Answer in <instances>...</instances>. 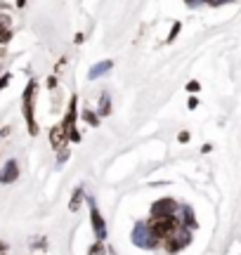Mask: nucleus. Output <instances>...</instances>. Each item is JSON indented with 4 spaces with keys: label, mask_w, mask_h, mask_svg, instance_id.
<instances>
[{
    "label": "nucleus",
    "mask_w": 241,
    "mask_h": 255,
    "mask_svg": "<svg viewBox=\"0 0 241 255\" xmlns=\"http://www.w3.org/2000/svg\"><path fill=\"white\" fill-rule=\"evenodd\" d=\"M177 227H180V218H177V215H168V218H149V222H147L149 234L156 239V241L168 239Z\"/></svg>",
    "instance_id": "f257e3e1"
},
{
    "label": "nucleus",
    "mask_w": 241,
    "mask_h": 255,
    "mask_svg": "<svg viewBox=\"0 0 241 255\" xmlns=\"http://www.w3.org/2000/svg\"><path fill=\"white\" fill-rule=\"evenodd\" d=\"M33 97H36V81H28L26 90H24V121H26V130L31 137L38 135V123L33 116Z\"/></svg>",
    "instance_id": "f03ea898"
},
{
    "label": "nucleus",
    "mask_w": 241,
    "mask_h": 255,
    "mask_svg": "<svg viewBox=\"0 0 241 255\" xmlns=\"http://www.w3.org/2000/svg\"><path fill=\"white\" fill-rule=\"evenodd\" d=\"M192 244V232L185 227H177L168 239H163V246H166L168 253H180L185 246Z\"/></svg>",
    "instance_id": "7ed1b4c3"
},
{
    "label": "nucleus",
    "mask_w": 241,
    "mask_h": 255,
    "mask_svg": "<svg viewBox=\"0 0 241 255\" xmlns=\"http://www.w3.org/2000/svg\"><path fill=\"white\" fill-rule=\"evenodd\" d=\"M130 239H132V244L137 248H156L158 246V241L149 234L147 222H137L135 229H132V234H130Z\"/></svg>",
    "instance_id": "20e7f679"
},
{
    "label": "nucleus",
    "mask_w": 241,
    "mask_h": 255,
    "mask_svg": "<svg viewBox=\"0 0 241 255\" xmlns=\"http://www.w3.org/2000/svg\"><path fill=\"white\" fill-rule=\"evenodd\" d=\"M62 128H64L66 139H69V142H74V144L81 142V132L76 130V97L71 100V104H69V111H66L64 121H62Z\"/></svg>",
    "instance_id": "39448f33"
},
{
    "label": "nucleus",
    "mask_w": 241,
    "mask_h": 255,
    "mask_svg": "<svg viewBox=\"0 0 241 255\" xmlns=\"http://www.w3.org/2000/svg\"><path fill=\"white\" fill-rule=\"evenodd\" d=\"M175 213H177L175 199L163 196V199H158L151 203V218H168V215H175Z\"/></svg>",
    "instance_id": "423d86ee"
},
{
    "label": "nucleus",
    "mask_w": 241,
    "mask_h": 255,
    "mask_svg": "<svg viewBox=\"0 0 241 255\" xmlns=\"http://www.w3.org/2000/svg\"><path fill=\"white\" fill-rule=\"evenodd\" d=\"M90 225H93V232H95V237H97V241H104L107 239V222L100 215V210H97L93 199H90Z\"/></svg>",
    "instance_id": "0eeeda50"
},
{
    "label": "nucleus",
    "mask_w": 241,
    "mask_h": 255,
    "mask_svg": "<svg viewBox=\"0 0 241 255\" xmlns=\"http://www.w3.org/2000/svg\"><path fill=\"white\" fill-rule=\"evenodd\" d=\"M66 142H69V139H66V132H64V128H62V123L50 130V146H52L55 151H62L66 146Z\"/></svg>",
    "instance_id": "6e6552de"
},
{
    "label": "nucleus",
    "mask_w": 241,
    "mask_h": 255,
    "mask_svg": "<svg viewBox=\"0 0 241 255\" xmlns=\"http://www.w3.org/2000/svg\"><path fill=\"white\" fill-rule=\"evenodd\" d=\"M19 177V165L17 161H7L5 168L0 170V184H12Z\"/></svg>",
    "instance_id": "1a4fd4ad"
},
{
    "label": "nucleus",
    "mask_w": 241,
    "mask_h": 255,
    "mask_svg": "<svg viewBox=\"0 0 241 255\" xmlns=\"http://www.w3.org/2000/svg\"><path fill=\"white\" fill-rule=\"evenodd\" d=\"M112 66H114V64L109 62V59H107V62H100L97 66H93V69H90V73H88V76H90V78H100V76H102V73H107Z\"/></svg>",
    "instance_id": "9d476101"
},
{
    "label": "nucleus",
    "mask_w": 241,
    "mask_h": 255,
    "mask_svg": "<svg viewBox=\"0 0 241 255\" xmlns=\"http://www.w3.org/2000/svg\"><path fill=\"white\" fill-rule=\"evenodd\" d=\"M182 213H185V215H182V222H185V229H189V232H192V229L196 227V220H194V210L192 208H182Z\"/></svg>",
    "instance_id": "9b49d317"
},
{
    "label": "nucleus",
    "mask_w": 241,
    "mask_h": 255,
    "mask_svg": "<svg viewBox=\"0 0 241 255\" xmlns=\"http://www.w3.org/2000/svg\"><path fill=\"white\" fill-rule=\"evenodd\" d=\"M81 203H83V189L78 187V189L74 191V196H71V201H69V210H71V213H76V210L81 208Z\"/></svg>",
    "instance_id": "f8f14e48"
},
{
    "label": "nucleus",
    "mask_w": 241,
    "mask_h": 255,
    "mask_svg": "<svg viewBox=\"0 0 241 255\" xmlns=\"http://www.w3.org/2000/svg\"><path fill=\"white\" fill-rule=\"evenodd\" d=\"M83 119H85V123H88V126H93V128L100 126V116H97L95 111H90V109L83 111Z\"/></svg>",
    "instance_id": "ddd939ff"
},
{
    "label": "nucleus",
    "mask_w": 241,
    "mask_h": 255,
    "mask_svg": "<svg viewBox=\"0 0 241 255\" xmlns=\"http://www.w3.org/2000/svg\"><path fill=\"white\" fill-rule=\"evenodd\" d=\"M102 116H109L112 114V107H109V95H102V109H100Z\"/></svg>",
    "instance_id": "4468645a"
},
{
    "label": "nucleus",
    "mask_w": 241,
    "mask_h": 255,
    "mask_svg": "<svg viewBox=\"0 0 241 255\" xmlns=\"http://www.w3.org/2000/svg\"><path fill=\"white\" fill-rule=\"evenodd\" d=\"M9 26H12V19H9L7 14H0V28H5V31H9Z\"/></svg>",
    "instance_id": "2eb2a0df"
},
{
    "label": "nucleus",
    "mask_w": 241,
    "mask_h": 255,
    "mask_svg": "<svg viewBox=\"0 0 241 255\" xmlns=\"http://www.w3.org/2000/svg\"><path fill=\"white\" fill-rule=\"evenodd\" d=\"M102 251H104V248H102V241H100V244H95V246H90V255H104Z\"/></svg>",
    "instance_id": "dca6fc26"
},
{
    "label": "nucleus",
    "mask_w": 241,
    "mask_h": 255,
    "mask_svg": "<svg viewBox=\"0 0 241 255\" xmlns=\"http://www.w3.org/2000/svg\"><path fill=\"white\" fill-rule=\"evenodd\" d=\"M9 38H12V31H5V28H0V43H7Z\"/></svg>",
    "instance_id": "f3484780"
},
{
    "label": "nucleus",
    "mask_w": 241,
    "mask_h": 255,
    "mask_svg": "<svg viewBox=\"0 0 241 255\" xmlns=\"http://www.w3.org/2000/svg\"><path fill=\"white\" fill-rule=\"evenodd\" d=\"M199 88H201V85H199V83H196V81L187 83V90H189V92H199Z\"/></svg>",
    "instance_id": "a211bd4d"
},
{
    "label": "nucleus",
    "mask_w": 241,
    "mask_h": 255,
    "mask_svg": "<svg viewBox=\"0 0 241 255\" xmlns=\"http://www.w3.org/2000/svg\"><path fill=\"white\" fill-rule=\"evenodd\" d=\"M180 26H182V24H173V33L168 36V43H170V40H173V38H175L177 33H180Z\"/></svg>",
    "instance_id": "6ab92c4d"
},
{
    "label": "nucleus",
    "mask_w": 241,
    "mask_h": 255,
    "mask_svg": "<svg viewBox=\"0 0 241 255\" xmlns=\"http://www.w3.org/2000/svg\"><path fill=\"white\" fill-rule=\"evenodd\" d=\"M66 158H69V151H66V149H62V151H59V165L66 163Z\"/></svg>",
    "instance_id": "aec40b11"
},
{
    "label": "nucleus",
    "mask_w": 241,
    "mask_h": 255,
    "mask_svg": "<svg viewBox=\"0 0 241 255\" xmlns=\"http://www.w3.org/2000/svg\"><path fill=\"white\" fill-rule=\"evenodd\" d=\"M177 139H180L182 144H185V142H189V132H180V137H177Z\"/></svg>",
    "instance_id": "412c9836"
},
{
    "label": "nucleus",
    "mask_w": 241,
    "mask_h": 255,
    "mask_svg": "<svg viewBox=\"0 0 241 255\" xmlns=\"http://www.w3.org/2000/svg\"><path fill=\"white\" fill-rule=\"evenodd\" d=\"M196 107H199V100H196V97H192V100H189V109H196Z\"/></svg>",
    "instance_id": "4be33fe9"
},
{
    "label": "nucleus",
    "mask_w": 241,
    "mask_h": 255,
    "mask_svg": "<svg viewBox=\"0 0 241 255\" xmlns=\"http://www.w3.org/2000/svg\"><path fill=\"white\" fill-rule=\"evenodd\" d=\"M7 81H9V76H2V78H0V90H2V88L7 85Z\"/></svg>",
    "instance_id": "5701e85b"
},
{
    "label": "nucleus",
    "mask_w": 241,
    "mask_h": 255,
    "mask_svg": "<svg viewBox=\"0 0 241 255\" xmlns=\"http://www.w3.org/2000/svg\"><path fill=\"white\" fill-rule=\"evenodd\" d=\"M26 5V0H17V7H24Z\"/></svg>",
    "instance_id": "b1692460"
},
{
    "label": "nucleus",
    "mask_w": 241,
    "mask_h": 255,
    "mask_svg": "<svg viewBox=\"0 0 241 255\" xmlns=\"http://www.w3.org/2000/svg\"><path fill=\"white\" fill-rule=\"evenodd\" d=\"M185 2H187V5H194V2H196V0H185Z\"/></svg>",
    "instance_id": "393cba45"
},
{
    "label": "nucleus",
    "mask_w": 241,
    "mask_h": 255,
    "mask_svg": "<svg viewBox=\"0 0 241 255\" xmlns=\"http://www.w3.org/2000/svg\"><path fill=\"white\" fill-rule=\"evenodd\" d=\"M0 135H2V130H0Z\"/></svg>",
    "instance_id": "a878e982"
}]
</instances>
